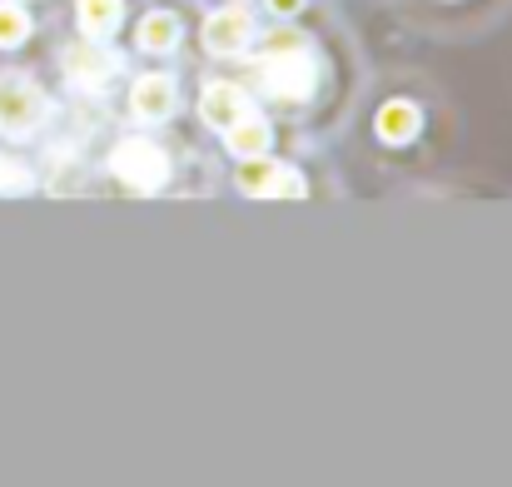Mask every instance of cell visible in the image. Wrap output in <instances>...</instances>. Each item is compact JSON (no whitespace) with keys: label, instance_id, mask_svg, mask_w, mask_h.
Listing matches in <instances>:
<instances>
[{"label":"cell","instance_id":"obj_1","mask_svg":"<svg viewBox=\"0 0 512 487\" xmlns=\"http://www.w3.org/2000/svg\"><path fill=\"white\" fill-rule=\"evenodd\" d=\"M259 75H264V90L274 100H284V105H299V100L314 95V60L294 40H284L279 50H269L264 65H259Z\"/></svg>","mask_w":512,"mask_h":487},{"label":"cell","instance_id":"obj_2","mask_svg":"<svg viewBox=\"0 0 512 487\" xmlns=\"http://www.w3.org/2000/svg\"><path fill=\"white\" fill-rule=\"evenodd\" d=\"M110 174L135 194H155L170 179V160L155 140H120L115 155H110Z\"/></svg>","mask_w":512,"mask_h":487},{"label":"cell","instance_id":"obj_3","mask_svg":"<svg viewBox=\"0 0 512 487\" xmlns=\"http://www.w3.org/2000/svg\"><path fill=\"white\" fill-rule=\"evenodd\" d=\"M45 120V95L30 80H0V135H30Z\"/></svg>","mask_w":512,"mask_h":487},{"label":"cell","instance_id":"obj_4","mask_svg":"<svg viewBox=\"0 0 512 487\" xmlns=\"http://www.w3.org/2000/svg\"><path fill=\"white\" fill-rule=\"evenodd\" d=\"M249 35H254V10L249 5H224V10H214L204 20V45L214 55H239L249 45Z\"/></svg>","mask_w":512,"mask_h":487},{"label":"cell","instance_id":"obj_5","mask_svg":"<svg viewBox=\"0 0 512 487\" xmlns=\"http://www.w3.org/2000/svg\"><path fill=\"white\" fill-rule=\"evenodd\" d=\"M65 75H70V85H80V90H100V85L115 75V55L100 50V45H75V50L65 55Z\"/></svg>","mask_w":512,"mask_h":487},{"label":"cell","instance_id":"obj_6","mask_svg":"<svg viewBox=\"0 0 512 487\" xmlns=\"http://www.w3.org/2000/svg\"><path fill=\"white\" fill-rule=\"evenodd\" d=\"M199 115H204V125L209 130H229L234 120H244L249 115V100H244V90L239 85H209L204 90V100H199Z\"/></svg>","mask_w":512,"mask_h":487},{"label":"cell","instance_id":"obj_7","mask_svg":"<svg viewBox=\"0 0 512 487\" xmlns=\"http://www.w3.org/2000/svg\"><path fill=\"white\" fill-rule=\"evenodd\" d=\"M135 115L145 120V125H155V120H170L174 115V80L170 75H145V80H135Z\"/></svg>","mask_w":512,"mask_h":487},{"label":"cell","instance_id":"obj_8","mask_svg":"<svg viewBox=\"0 0 512 487\" xmlns=\"http://www.w3.org/2000/svg\"><path fill=\"white\" fill-rule=\"evenodd\" d=\"M418 125H423V115L408 100H393V105L378 110V140H388V145H408L418 135Z\"/></svg>","mask_w":512,"mask_h":487},{"label":"cell","instance_id":"obj_9","mask_svg":"<svg viewBox=\"0 0 512 487\" xmlns=\"http://www.w3.org/2000/svg\"><path fill=\"white\" fill-rule=\"evenodd\" d=\"M224 140H229V150H234L239 160H249V155H264V150H269V125H264L259 115H244V120H234V125L224 130Z\"/></svg>","mask_w":512,"mask_h":487},{"label":"cell","instance_id":"obj_10","mask_svg":"<svg viewBox=\"0 0 512 487\" xmlns=\"http://www.w3.org/2000/svg\"><path fill=\"white\" fill-rule=\"evenodd\" d=\"M120 15H125V0H80V25L90 40H105L120 30Z\"/></svg>","mask_w":512,"mask_h":487},{"label":"cell","instance_id":"obj_11","mask_svg":"<svg viewBox=\"0 0 512 487\" xmlns=\"http://www.w3.org/2000/svg\"><path fill=\"white\" fill-rule=\"evenodd\" d=\"M239 189L244 194H254V199H269L274 194V179H279V164H269L264 155H249V160L239 164Z\"/></svg>","mask_w":512,"mask_h":487},{"label":"cell","instance_id":"obj_12","mask_svg":"<svg viewBox=\"0 0 512 487\" xmlns=\"http://www.w3.org/2000/svg\"><path fill=\"white\" fill-rule=\"evenodd\" d=\"M174 40H179V20H174L170 10H155V15H145V25H140V50H155V55H165V50H174Z\"/></svg>","mask_w":512,"mask_h":487},{"label":"cell","instance_id":"obj_13","mask_svg":"<svg viewBox=\"0 0 512 487\" xmlns=\"http://www.w3.org/2000/svg\"><path fill=\"white\" fill-rule=\"evenodd\" d=\"M30 35V15L20 10V5H0V50H10V45H20Z\"/></svg>","mask_w":512,"mask_h":487},{"label":"cell","instance_id":"obj_14","mask_svg":"<svg viewBox=\"0 0 512 487\" xmlns=\"http://www.w3.org/2000/svg\"><path fill=\"white\" fill-rule=\"evenodd\" d=\"M20 189H30V174H25V164L0 160V194H20Z\"/></svg>","mask_w":512,"mask_h":487},{"label":"cell","instance_id":"obj_15","mask_svg":"<svg viewBox=\"0 0 512 487\" xmlns=\"http://www.w3.org/2000/svg\"><path fill=\"white\" fill-rule=\"evenodd\" d=\"M269 199H304V179L279 164V179H274V194H269Z\"/></svg>","mask_w":512,"mask_h":487},{"label":"cell","instance_id":"obj_16","mask_svg":"<svg viewBox=\"0 0 512 487\" xmlns=\"http://www.w3.org/2000/svg\"><path fill=\"white\" fill-rule=\"evenodd\" d=\"M269 10H279V15H294V10H304V0H269Z\"/></svg>","mask_w":512,"mask_h":487}]
</instances>
